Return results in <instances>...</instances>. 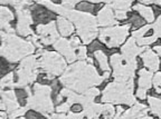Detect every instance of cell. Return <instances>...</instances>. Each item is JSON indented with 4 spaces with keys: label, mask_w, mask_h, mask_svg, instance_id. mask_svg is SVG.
Instances as JSON below:
<instances>
[{
    "label": "cell",
    "mask_w": 161,
    "mask_h": 119,
    "mask_svg": "<svg viewBox=\"0 0 161 119\" xmlns=\"http://www.w3.org/2000/svg\"><path fill=\"white\" fill-rule=\"evenodd\" d=\"M86 60H87L88 64H93V60H92V58H87Z\"/></svg>",
    "instance_id": "obj_47"
},
{
    "label": "cell",
    "mask_w": 161,
    "mask_h": 119,
    "mask_svg": "<svg viewBox=\"0 0 161 119\" xmlns=\"http://www.w3.org/2000/svg\"><path fill=\"white\" fill-rule=\"evenodd\" d=\"M13 19L14 15L9 10V8L5 7V6L0 8V26H1V28H3L6 25H8L9 21H11Z\"/></svg>",
    "instance_id": "obj_19"
},
{
    "label": "cell",
    "mask_w": 161,
    "mask_h": 119,
    "mask_svg": "<svg viewBox=\"0 0 161 119\" xmlns=\"http://www.w3.org/2000/svg\"><path fill=\"white\" fill-rule=\"evenodd\" d=\"M70 44L73 45V47L74 48H76V47H80V39L78 37H76V36H74V37H72L70 38Z\"/></svg>",
    "instance_id": "obj_38"
},
{
    "label": "cell",
    "mask_w": 161,
    "mask_h": 119,
    "mask_svg": "<svg viewBox=\"0 0 161 119\" xmlns=\"http://www.w3.org/2000/svg\"><path fill=\"white\" fill-rule=\"evenodd\" d=\"M17 31L19 32L21 36H25V37H28V36L33 35V30H31V28H30V25H27V23H17Z\"/></svg>",
    "instance_id": "obj_23"
},
{
    "label": "cell",
    "mask_w": 161,
    "mask_h": 119,
    "mask_svg": "<svg viewBox=\"0 0 161 119\" xmlns=\"http://www.w3.org/2000/svg\"><path fill=\"white\" fill-rule=\"evenodd\" d=\"M84 112H69L67 115V118H82L84 117Z\"/></svg>",
    "instance_id": "obj_39"
},
{
    "label": "cell",
    "mask_w": 161,
    "mask_h": 119,
    "mask_svg": "<svg viewBox=\"0 0 161 119\" xmlns=\"http://www.w3.org/2000/svg\"><path fill=\"white\" fill-rule=\"evenodd\" d=\"M80 11H85V13H91L92 10L94 9V6L92 3H82L78 6Z\"/></svg>",
    "instance_id": "obj_33"
},
{
    "label": "cell",
    "mask_w": 161,
    "mask_h": 119,
    "mask_svg": "<svg viewBox=\"0 0 161 119\" xmlns=\"http://www.w3.org/2000/svg\"><path fill=\"white\" fill-rule=\"evenodd\" d=\"M151 28H152V26L150 25H147V26H143V27H141L139 30H134L133 32H132V36H133L136 39H138V38H141L143 37L144 35H146L147 32H148V30H150Z\"/></svg>",
    "instance_id": "obj_28"
},
{
    "label": "cell",
    "mask_w": 161,
    "mask_h": 119,
    "mask_svg": "<svg viewBox=\"0 0 161 119\" xmlns=\"http://www.w3.org/2000/svg\"><path fill=\"white\" fill-rule=\"evenodd\" d=\"M147 48L144 47H138L136 46V39L132 36V38L128 40L125 42V45L122 47L121 51H122V56H123L124 60L129 61V60H132V59H136V56L140 55L142 52L146 50Z\"/></svg>",
    "instance_id": "obj_11"
},
{
    "label": "cell",
    "mask_w": 161,
    "mask_h": 119,
    "mask_svg": "<svg viewBox=\"0 0 161 119\" xmlns=\"http://www.w3.org/2000/svg\"><path fill=\"white\" fill-rule=\"evenodd\" d=\"M131 25L125 26H110L108 28L100 30V40L104 42L108 48L119 47L122 45L129 35V29Z\"/></svg>",
    "instance_id": "obj_7"
},
{
    "label": "cell",
    "mask_w": 161,
    "mask_h": 119,
    "mask_svg": "<svg viewBox=\"0 0 161 119\" xmlns=\"http://www.w3.org/2000/svg\"><path fill=\"white\" fill-rule=\"evenodd\" d=\"M7 118V115H6L5 110H1V112H0V119H5Z\"/></svg>",
    "instance_id": "obj_43"
},
{
    "label": "cell",
    "mask_w": 161,
    "mask_h": 119,
    "mask_svg": "<svg viewBox=\"0 0 161 119\" xmlns=\"http://www.w3.org/2000/svg\"><path fill=\"white\" fill-rule=\"evenodd\" d=\"M152 85L156 88L157 94H161V72H157L152 78Z\"/></svg>",
    "instance_id": "obj_29"
},
{
    "label": "cell",
    "mask_w": 161,
    "mask_h": 119,
    "mask_svg": "<svg viewBox=\"0 0 161 119\" xmlns=\"http://www.w3.org/2000/svg\"><path fill=\"white\" fill-rule=\"evenodd\" d=\"M1 55L8 61L17 62L35 51V46L29 41L20 39L14 34L1 31Z\"/></svg>",
    "instance_id": "obj_3"
},
{
    "label": "cell",
    "mask_w": 161,
    "mask_h": 119,
    "mask_svg": "<svg viewBox=\"0 0 161 119\" xmlns=\"http://www.w3.org/2000/svg\"><path fill=\"white\" fill-rule=\"evenodd\" d=\"M147 112H148V109H147L146 105L136 102L132 108L124 111L121 117H123V118H130V117H136V118L144 117V118H149V116H147Z\"/></svg>",
    "instance_id": "obj_14"
},
{
    "label": "cell",
    "mask_w": 161,
    "mask_h": 119,
    "mask_svg": "<svg viewBox=\"0 0 161 119\" xmlns=\"http://www.w3.org/2000/svg\"><path fill=\"white\" fill-rule=\"evenodd\" d=\"M123 56L119 55V54H114L111 57V66L113 67V70H116L118 68H120L123 65Z\"/></svg>",
    "instance_id": "obj_25"
},
{
    "label": "cell",
    "mask_w": 161,
    "mask_h": 119,
    "mask_svg": "<svg viewBox=\"0 0 161 119\" xmlns=\"http://www.w3.org/2000/svg\"><path fill=\"white\" fill-rule=\"evenodd\" d=\"M103 111V105L101 104H95V102H91V104L84 106V115L88 118H95L98 117L100 115H102Z\"/></svg>",
    "instance_id": "obj_16"
},
{
    "label": "cell",
    "mask_w": 161,
    "mask_h": 119,
    "mask_svg": "<svg viewBox=\"0 0 161 119\" xmlns=\"http://www.w3.org/2000/svg\"><path fill=\"white\" fill-rule=\"evenodd\" d=\"M54 48L57 51H59L62 55L65 56L67 61L70 62V64L77 59V54L75 52V48L70 44L69 40L64 39V38H58L54 44Z\"/></svg>",
    "instance_id": "obj_10"
},
{
    "label": "cell",
    "mask_w": 161,
    "mask_h": 119,
    "mask_svg": "<svg viewBox=\"0 0 161 119\" xmlns=\"http://www.w3.org/2000/svg\"><path fill=\"white\" fill-rule=\"evenodd\" d=\"M57 23H58V30H59V34L63 37H67L70 36L74 31V26L73 23H70V20L67 19L66 17L63 16H59L57 18Z\"/></svg>",
    "instance_id": "obj_15"
},
{
    "label": "cell",
    "mask_w": 161,
    "mask_h": 119,
    "mask_svg": "<svg viewBox=\"0 0 161 119\" xmlns=\"http://www.w3.org/2000/svg\"><path fill=\"white\" fill-rule=\"evenodd\" d=\"M69 107L70 105L68 104V102H64V104L59 105V106H57V108H56V111L57 112H63V114H65V112H67L68 110H69Z\"/></svg>",
    "instance_id": "obj_34"
},
{
    "label": "cell",
    "mask_w": 161,
    "mask_h": 119,
    "mask_svg": "<svg viewBox=\"0 0 161 119\" xmlns=\"http://www.w3.org/2000/svg\"><path fill=\"white\" fill-rule=\"evenodd\" d=\"M108 77H110V70H108V71H104V76H103L104 79H106V78H108Z\"/></svg>",
    "instance_id": "obj_45"
},
{
    "label": "cell",
    "mask_w": 161,
    "mask_h": 119,
    "mask_svg": "<svg viewBox=\"0 0 161 119\" xmlns=\"http://www.w3.org/2000/svg\"><path fill=\"white\" fill-rule=\"evenodd\" d=\"M132 92H133V80L126 82H112L104 89L102 101L133 106L136 100Z\"/></svg>",
    "instance_id": "obj_4"
},
{
    "label": "cell",
    "mask_w": 161,
    "mask_h": 119,
    "mask_svg": "<svg viewBox=\"0 0 161 119\" xmlns=\"http://www.w3.org/2000/svg\"><path fill=\"white\" fill-rule=\"evenodd\" d=\"M152 28H153L154 35L158 36V37H161V15L159 16L156 23L152 25Z\"/></svg>",
    "instance_id": "obj_31"
},
{
    "label": "cell",
    "mask_w": 161,
    "mask_h": 119,
    "mask_svg": "<svg viewBox=\"0 0 161 119\" xmlns=\"http://www.w3.org/2000/svg\"><path fill=\"white\" fill-rule=\"evenodd\" d=\"M112 5H105L102 9L98 11V15H97V23L100 26L102 27H110V26H115L116 25V21L114 16L115 13H113L112 11Z\"/></svg>",
    "instance_id": "obj_12"
},
{
    "label": "cell",
    "mask_w": 161,
    "mask_h": 119,
    "mask_svg": "<svg viewBox=\"0 0 161 119\" xmlns=\"http://www.w3.org/2000/svg\"><path fill=\"white\" fill-rule=\"evenodd\" d=\"M104 78L97 74L93 65L80 60L66 68L60 77V82L66 88L83 94L91 87L101 85Z\"/></svg>",
    "instance_id": "obj_1"
},
{
    "label": "cell",
    "mask_w": 161,
    "mask_h": 119,
    "mask_svg": "<svg viewBox=\"0 0 161 119\" xmlns=\"http://www.w3.org/2000/svg\"><path fill=\"white\" fill-rule=\"evenodd\" d=\"M140 78H139V87L144 88V89H150L152 86V71H149L147 69H140L139 71Z\"/></svg>",
    "instance_id": "obj_17"
},
{
    "label": "cell",
    "mask_w": 161,
    "mask_h": 119,
    "mask_svg": "<svg viewBox=\"0 0 161 119\" xmlns=\"http://www.w3.org/2000/svg\"><path fill=\"white\" fill-rule=\"evenodd\" d=\"M38 56V67L47 72V78L54 79L66 69V62L63 57L55 51H43Z\"/></svg>",
    "instance_id": "obj_6"
},
{
    "label": "cell",
    "mask_w": 161,
    "mask_h": 119,
    "mask_svg": "<svg viewBox=\"0 0 161 119\" xmlns=\"http://www.w3.org/2000/svg\"><path fill=\"white\" fill-rule=\"evenodd\" d=\"M124 112V109L122 108L121 106H119L118 108H116V114H115V117L118 118V117H121V114H123Z\"/></svg>",
    "instance_id": "obj_41"
},
{
    "label": "cell",
    "mask_w": 161,
    "mask_h": 119,
    "mask_svg": "<svg viewBox=\"0 0 161 119\" xmlns=\"http://www.w3.org/2000/svg\"><path fill=\"white\" fill-rule=\"evenodd\" d=\"M141 3L143 5H148V3H154V0H139Z\"/></svg>",
    "instance_id": "obj_42"
},
{
    "label": "cell",
    "mask_w": 161,
    "mask_h": 119,
    "mask_svg": "<svg viewBox=\"0 0 161 119\" xmlns=\"http://www.w3.org/2000/svg\"><path fill=\"white\" fill-rule=\"evenodd\" d=\"M141 58L143 60L144 66L148 68L151 71H157L159 69V66H160V61H159V57L156 52L152 51L151 49L147 48L142 54H141Z\"/></svg>",
    "instance_id": "obj_13"
},
{
    "label": "cell",
    "mask_w": 161,
    "mask_h": 119,
    "mask_svg": "<svg viewBox=\"0 0 161 119\" xmlns=\"http://www.w3.org/2000/svg\"><path fill=\"white\" fill-rule=\"evenodd\" d=\"M115 18L118 20H123L126 18V13L125 10H116L115 11Z\"/></svg>",
    "instance_id": "obj_36"
},
{
    "label": "cell",
    "mask_w": 161,
    "mask_h": 119,
    "mask_svg": "<svg viewBox=\"0 0 161 119\" xmlns=\"http://www.w3.org/2000/svg\"><path fill=\"white\" fill-rule=\"evenodd\" d=\"M77 1H80V0H77ZM91 3H112L113 0H88Z\"/></svg>",
    "instance_id": "obj_40"
},
{
    "label": "cell",
    "mask_w": 161,
    "mask_h": 119,
    "mask_svg": "<svg viewBox=\"0 0 161 119\" xmlns=\"http://www.w3.org/2000/svg\"><path fill=\"white\" fill-rule=\"evenodd\" d=\"M154 3H157L158 6H161V0H154Z\"/></svg>",
    "instance_id": "obj_46"
},
{
    "label": "cell",
    "mask_w": 161,
    "mask_h": 119,
    "mask_svg": "<svg viewBox=\"0 0 161 119\" xmlns=\"http://www.w3.org/2000/svg\"><path fill=\"white\" fill-rule=\"evenodd\" d=\"M13 80H14V72H8L5 77L1 79V81H0L1 88L3 89L5 87H15L16 84H14Z\"/></svg>",
    "instance_id": "obj_24"
},
{
    "label": "cell",
    "mask_w": 161,
    "mask_h": 119,
    "mask_svg": "<svg viewBox=\"0 0 161 119\" xmlns=\"http://www.w3.org/2000/svg\"><path fill=\"white\" fill-rule=\"evenodd\" d=\"M38 56L35 57H26L23 59L19 68L17 69L18 82L15 87L27 86L30 82H34L38 75Z\"/></svg>",
    "instance_id": "obj_8"
},
{
    "label": "cell",
    "mask_w": 161,
    "mask_h": 119,
    "mask_svg": "<svg viewBox=\"0 0 161 119\" xmlns=\"http://www.w3.org/2000/svg\"><path fill=\"white\" fill-rule=\"evenodd\" d=\"M28 110V107H24V108H17L16 110H14V111H11V114L8 115V117L9 118H16V117H21L23 115H25V112Z\"/></svg>",
    "instance_id": "obj_30"
},
{
    "label": "cell",
    "mask_w": 161,
    "mask_h": 119,
    "mask_svg": "<svg viewBox=\"0 0 161 119\" xmlns=\"http://www.w3.org/2000/svg\"><path fill=\"white\" fill-rule=\"evenodd\" d=\"M34 92H35L34 95L28 96L27 107L33 108L37 111L44 112L45 116L50 117L46 115V112L54 111V104L50 98L52 87L46 86V85L35 84L34 85Z\"/></svg>",
    "instance_id": "obj_5"
},
{
    "label": "cell",
    "mask_w": 161,
    "mask_h": 119,
    "mask_svg": "<svg viewBox=\"0 0 161 119\" xmlns=\"http://www.w3.org/2000/svg\"><path fill=\"white\" fill-rule=\"evenodd\" d=\"M158 38L159 37L156 35L150 36V37H141L136 39V44H138L139 46H148V45H151V44H153Z\"/></svg>",
    "instance_id": "obj_26"
},
{
    "label": "cell",
    "mask_w": 161,
    "mask_h": 119,
    "mask_svg": "<svg viewBox=\"0 0 161 119\" xmlns=\"http://www.w3.org/2000/svg\"><path fill=\"white\" fill-rule=\"evenodd\" d=\"M37 34L40 36V41L43 45H54L56 40L59 38V34L56 30L54 21L46 23V25L37 26Z\"/></svg>",
    "instance_id": "obj_9"
},
{
    "label": "cell",
    "mask_w": 161,
    "mask_h": 119,
    "mask_svg": "<svg viewBox=\"0 0 161 119\" xmlns=\"http://www.w3.org/2000/svg\"><path fill=\"white\" fill-rule=\"evenodd\" d=\"M133 0H113V3H111L112 7L115 10H129L132 6Z\"/></svg>",
    "instance_id": "obj_22"
},
{
    "label": "cell",
    "mask_w": 161,
    "mask_h": 119,
    "mask_svg": "<svg viewBox=\"0 0 161 119\" xmlns=\"http://www.w3.org/2000/svg\"><path fill=\"white\" fill-rule=\"evenodd\" d=\"M133 9L136 10V11H138V13L143 17V19H146L148 23H152V21H154L153 10L151 9L150 7H147V6H144L143 3H139V5L134 6Z\"/></svg>",
    "instance_id": "obj_18"
},
{
    "label": "cell",
    "mask_w": 161,
    "mask_h": 119,
    "mask_svg": "<svg viewBox=\"0 0 161 119\" xmlns=\"http://www.w3.org/2000/svg\"><path fill=\"white\" fill-rule=\"evenodd\" d=\"M154 50H156L159 55L161 56V46H157V47H154Z\"/></svg>",
    "instance_id": "obj_44"
},
{
    "label": "cell",
    "mask_w": 161,
    "mask_h": 119,
    "mask_svg": "<svg viewBox=\"0 0 161 119\" xmlns=\"http://www.w3.org/2000/svg\"><path fill=\"white\" fill-rule=\"evenodd\" d=\"M77 58H78L80 60L87 59V56H86V48H85V47H78Z\"/></svg>",
    "instance_id": "obj_35"
},
{
    "label": "cell",
    "mask_w": 161,
    "mask_h": 119,
    "mask_svg": "<svg viewBox=\"0 0 161 119\" xmlns=\"http://www.w3.org/2000/svg\"><path fill=\"white\" fill-rule=\"evenodd\" d=\"M136 96L140 98V99H146L147 98V89H144V88H139L138 91H136Z\"/></svg>",
    "instance_id": "obj_37"
},
{
    "label": "cell",
    "mask_w": 161,
    "mask_h": 119,
    "mask_svg": "<svg viewBox=\"0 0 161 119\" xmlns=\"http://www.w3.org/2000/svg\"><path fill=\"white\" fill-rule=\"evenodd\" d=\"M38 3H43L44 6L49 8L50 10H53L54 13H59L60 16L66 17L70 21H73L75 23L78 36L85 45L92 42L97 36V19L93 17L90 13L70 10L69 8H66L65 6H59L50 3L49 0H38Z\"/></svg>",
    "instance_id": "obj_2"
},
{
    "label": "cell",
    "mask_w": 161,
    "mask_h": 119,
    "mask_svg": "<svg viewBox=\"0 0 161 119\" xmlns=\"http://www.w3.org/2000/svg\"><path fill=\"white\" fill-rule=\"evenodd\" d=\"M94 57H95L96 60L98 61L101 69L103 70V71L110 70V66H108V57H106V55L102 50L98 49V50H96V51H94Z\"/></svg>",
    "instance_id": "obj_20"
},
{
    "label": "cell",
    "mask_w": 161,
    "mask_h": 119,
    "mask_svg": "<svg viewBox=\"0 0 161 119\" xmlns=\"http://www.w3.org/2000/svg\"><path fill=\"white\" fill-rule=\"evenodd\" d=\"M102 115H103L105 118H110V117L115 116V109L114 107L111 104L106 102L105 105H103V111H102Z\"/></svg>",
    "instance_id": "obj_27"
},
{
    "label": "cell",
    "mask_w": 161,
    "mask_h": 119,
    "mask_svg": "<svg viewBox=\"0 0 161 119\" xmlns=\"http://www.w3.org/2000/svg\"><path fill=\"white\" fill-rule=\"evenodd\" d=\"M148 100L151 108V112L161 118V99H158L156 97L151 96L148 98Z\"/></svg>",
    "instance_id": "obj_21"
},
{
    "label": "cell",
    "mask_w": 161,
    "mask_h": 119,
    "mask_svg": "<svg viewBox=\"0 0 161 119\" xmlns=\"http://www.w3.org/2000/svg\"><path fill=\"white\" fill-rule=\"evenodd\" d=\"M130 25L133 26L134 28H136V27H139V26L143 25V20L141 19L140 17H138V16H132L130 19Z\"/></svg>",
    "instance_id": "obj_32"
}]
</instances>
